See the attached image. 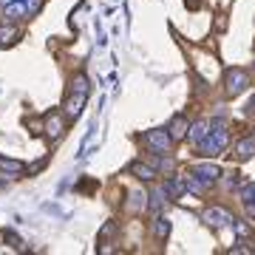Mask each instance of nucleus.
Masks as SVG:
<instances>
[{
    "label": "nucleus",
    "instance_id": "a878e982",
    "mask_svg": "<svg viewBox=\"0 0 255 255\" xmlns=\"http://www.w3.org/2000/svg\"><path fill=\"white\" fill-rule=\"evenodd\" d=\"M224 28H227V17L221 14V17H219V31H224Z\"/></svg>",
    "mask_w": 255,
    "mask_h": 255
},
{
    "label": "nucleus",
    "instance_id": "412c9836",
    "mask_svg": "<svg viewBox=\"0 0 255 255\" xmlns=\"http://www.w3.org/2000/svg\"><path fill=\"white\" fill-rule=\"evenodd\" d=\"M94 145H100V133H97V130H94V133H91L88 139H85V145H82L80 156H88V153H91V147H94Z\"/></svg>",
    "mask_w": 255,
    "mask_h": 255
},
{
    "label": "nucleus",
    "instance_id": "7ed1b4c3",
    "mask_svg": "<svg viewBox=\"0 0 255 255\" xmlns=\"http://www.w3.org/2000/svg\"><path fill=\"white\" fill-rule=\"evenodd\" d=\"M145 145L153 150V153H167L170 150V145H173V139H170V133L167 130H147L145 133Z\"/></svg>",
    "mask_w": 255,
    "mask_h": 255
},
{
    "label": "nucleus",
    "instance_id": "4be33fe9",
    "mask_svg": "<svg viewBox=\"0 0 255 255\" xmlns=\"http://www.w3.org/2000/svg\"><path fill=\"white\" fill-rule=\"evenodd\" d=\"M111 236H117V221H105L102 230H100V241H105V238H111Z\"/></svg>",
    "mask_w": 255,
    "mask_h": 255
},
{
    "label": "nucleus",
    "instance_id": "dca6fc26",
    "mask_svg": "<svg viewBox=\"0 0 255 255\" xmlns=\"http://www.w3.org/2000/svg\"><path fill=\"white\" fill-rule=\"evenodd\" d=\"M182 182H184V190H190V193H204L210 187L207 182H201L196 173H187V176H182Z\"/></svg>",
    "mask_w": 255,
    "mask_h": 255
},
{
    "label": "nucleus",
    "instance_id": "a211bd4d",
    "mask_svg": "<svg viewBox=\"0 0 255 255\" xmlns=\"http://www.w3.org/2000/svg\"><path fill=\"white\" fill-rule=\"evenodd\" d=\"M3 241L11 247V250H17V253H23L26 250V244H23V238L14 233V230H3Z\"/></svg>",
    "mask_w": 255,
    "mask_h": 255
},
{
    "label": "nucleus",
    "instance_id": "1a4fd4ad",
    "mask_svg": "<svg viewBox=\"0 0 255 255\" xmlns=\"http://www.w3.org/2000/svg\"><path fill=\"white\" fill-rule=\"evenodd\" d=\"M128 170L136 176V179H142V182H153L156 179V167L153 164H145V162H130L128 164Z\"/></svg>",
    "mask_w": 255,
    "mask_h": 255
},
{
    "label": "nucleus",
    "instance_id": "4468645a",
    "mask_svg": "<svg viewBox=\"0 0 255 255\" xmlns=\"http://www.w3.org/2000/svg\"><path fill=\"white\" fill-rule=\"evenodd\" d=\"M20 40V28L17 26H0V48H9V46H14Z\"/></svg>",
    "mask_w": 255,
    "mask_h": 255
},
{
    "label": "nucleus",
    "instance_id": "f257e3e1",
    "mask_svg": "<svg viewBox=\"0 0 255 255\" xmlns=\"http://www.w3.org/2000/svg\"><path fill=\"white\" fill-rule=\"evenodd\" d=\"M227 145H230V130H227V125H224L221 119H216V122H210V130L201 136L199 153L207 156V159H213V156L224 153V150H227Z\"/></svg>",
    "mask_w": 255,
    "mask_h": 255
},
{
    "label": "nucleus",
    "instance_id": "2eb2a0df",
    "mask_svg": "<svg viewBox=\"0 0 255 255\" xmlns=\"http://www.w3.org/2000/svg\"><path fill=\"white\" fill-rule=\"evenodd\" d=\"M164 196L167 199H182L184 196V182H182V176H176V179H170V182H164Z\"/></svg>",
    "mask_w": 255,
    "mask_h": 255
},
{
    "label": "nucleus",
    "instance_id": "cd10ccee",
    "mask_svg": "<svg viewBox=\"0 0 255 255\" xmlns=\"http://www.w3.org/2000/svg\"><path fill=\"white\" fill-rule=\"evenodd\" d=\"M247 111H255V94L250 97V105H247Z\"/></svg>",
    "mask_w": 255,
    "mask_h": 255
},
{
    "label": "nucleus",
    "instance_id": "c85d7f7f",
    "mask_svg": "<svg viewBox=\"0 0 255 255\" xmlns=\"http://www.w3.org/2000/svg\"><path fill=\"white\" fill-rule=\"evenodd\" d=\"M9 3H14V0H0V6H9Z\"/></svg>",
    "mask_w": 255,
    "mask_h": 255
},
{
    "label": "nucleus",
    "instance_id": "f8f14e48",
    "mask_svg": "<svg viewBox=\"0 0 255 255\" xmlns=\"http://www.w3.org/2000/svg\"><path fill=\"white\" fill-rule=\"evenodd\" d=\"M255 156V136H244L241 142L236 145V159L238 162H247Z\"/></svg>",
    "mask_w": 255,
    "mask_h": 255
},
{
    "label": "nucleus",
    "instance_id": "f3484780",
    "mask_svg": "<svg viewBox=\"0 0 255 255\" xmlns=\"http://www.w3.org/2000/svg\"><path fill=\"white\" fill-rule=\"evenodd\" d=\"M0 170L3 173H26L28 167L23 162H17V159H0Z\"/></svg>",
    "mask_w": 255,
    "mask_h": 255
},
{
    "label": "nucleus",
    "instance_id": "9d476101",
    "mask_svg": "<svg viewBox=\"0 0 255 255\" xmlns=\"http://www.w3.org/2000/svg\"><path fill=\"white\" fill-rule=\"evenodd\" d=\"M3 14H6V23H14V20L28 17V9H26L23 0H14V3H9V6H3Z\"/></svg>",
    "mask_w": 255,
    "mask_h": 255
},
{
    "label": "nucleus",
    "instance_id": "393cba45",
    "mask_svg": "<svg viewBox=\"0 0 255 255\" xmlns=\"http://www.w3.org/2000/svg\"><path fill=\"white\" fill-rule=\"evenodd\" d=\"M244 207H247V216H250V219H255V199L244 201Z\"/></svg>",
    "mask_w": 255,
    "mask_h": 255
},
{
    "label": "nucleus",
    "instance_id": "0eeeda50",
    "mask_svg": "<svg viewBox=\"0 0 255 255\" xmlns=\"http://www.w3.org/2000/svg\"><path fill=\"white\" fill-rule=\"evenodd\" d=\"M43 130H46L48 139L60 136V133H63V114H57V111L46 114V119H43Z\"/></svg>",
    "mask_w": 255,
    "mask_h": 255
},
{
    "label": "nucleus",
    "instance_id": "5701e85b",
    "mask_svg": "<svg viewBox=\"0 0 255 255\" xmlns=\"http://www.w3.org/2000/svg\"><path fill=\"white\" fill-rule=\"evenodd\" d=\"M230 224L236 227V233H238V236H241V238H247V236H250V233H253V230L247 227L244 221H236V219H233V221H230Z\"/></svg>",
    "mask_w": 255,
    "mask_h": 255
},
{
    "label": "nucleus",
    "instance_id": "b1692460",
    "mask_svg": "<svg viewBox=\"0 0 255 255\" xmlns=\"http://www.w3.org/2000/svg\"><path fill=\"white\" fill-rule=\"evenodd\" d=\"M250 199H255V182L247 184L244 190H241V201H250Z\"/></svg>",
    "mask_w": 255,
    "mask_h": 255
},
{
    "label": "nucleus",
    "instance_id": "6e6552de",
    "mask_svg": "<svg viewBox=\"0 0 255 255\" xmlns=\"http://www.w3.org/2000/svg\"><path fill=\"white\" fill-rule=\"evenodd\" d=\"M187 119H184V114H176L173 119H170V125H167V133H170V139L173 142H182L184 136H187Z\"/></svg>",
    "mask_w": 255,
    "mask_h": 255
},
{
    "label": "nucleus",
    "instance_id": "ddd939ff",
    "mask_svg": "<svg viewBox=\"0 0 255 255\" xmlns=\"http://www.w3.org/2000/svg\"><path fill=\"white\" fill-rule=\"evenodd\" d=\"M162 207H164V190L162 187H153L150 196H147V213H150V216H159Z\"/></svg>",
    "mask_w": 255,
    "mask_h": 255
},
{
    "label": "nucleus",
    "instance_id": "39448f33",
    "mask_svg": "<svg viewBox=\"0 0 255 255\" xmlns=\"http://www.w3.org/2000/svg\"><path fill=\"white\" fill-rule=\"evenodd\" d=\"M204 221H207L210 227H227L230 221H233V213L230 210H224V207H207L204 210Z\"/></svg>",
    "mask_w": 255,
    "mask_h": 255
},
{
    "label": "nucleus",
    "instance_id": "423d86ee",
    "mask_svg": "<svg viewBox=\"0 0 255 255\" xmlns=\"http://www.w3.org/2000/svg\"><path fill=\"white\" fill-rule=\"evenodd\" d=\"M85 100H88V94H80V91H71L68 97H65V117L68 119H77L82 114V108H85Z\"/></svg>",
    "mask_w": 255,
    "mask_h": 255
},
{
    "label": "nucleus",
    "instance_id": "20e7f679",
    "mask_svg": "<svg viewBox=\"0 0 255 255\" xmlns=\"http://www.w3.org/2000/svg\"><path fill=\"white\" fill-rule=\"evenodd\" d=\"M190 173H196L201 182L213 184V182H219V179H221V167H219V164H213V162H201V164H193Z\"/></svg>",
    "mask_w": 255,
    "mask_h": 255
},
{
    "label": "nucleus",
    "instance_id": "aec40b11",
    "mask_svg": "<svg viewBox=\"0 0 255 255\" xmlns=\"http://www.w3.org/2000/svg\"><path fill=\"white\" fill-rule=\"evenodd\" d=\"M71 91L88 94V77H85V74H77V77L71 80Z\"/></svg>",
    "mask_w": 255,
    "mask_h": 255
},
{
    "label": "nucleus",
    "instance_id": "6ab92c4d",
    "mask_svg": "<svg viewBox=\"0 0 255 255\" xmlns=\"http://www.w3.org/2000/svg\"><path fill=\"white\" fill-rule=\"evenodd\" d=\"M153 233H156V238H159V241H164V238L170 236V221H167V219H162V216H156Z\"/></svg>",
    "mask_w": 255,
    "mask_h": 255
},
{
    "label": "nucleus",
    "instance_id": "bb28decb",
    "mask_svg": "<svg viewBox=\"0 0 255 255\" xmlns=\"http://www.w3.org/2000/svg\"><path fill=\"white\" fill-rule=\"evenodd\" d=\"M187 6H193V9H199V6H201V0H187Z\"/></svg>",
    "mask_w": 255,
    "mask_h": 255
},
{
    "label": "nucleus",
    "instance_id": "f03ea898",
    "mask_svg": "<svg viewBox=\"0 0 255 255\" xmlns=\"http://www.w3.org/2000/svg\"><path fill=\"white\" fill-rule=\"evenodd\" d=\"M247 85H250V74H247L244 68H227V71H224V94H227V97L244 94Z\"/></svg>",
    "mask_w": 255,
    "mask_h": 255
},
{
    "label": "nucleus",
    "instance_id": "9b49d317",
    "mask_svg": "<svg viewBox=\"0 0 255 255\" xmlns=\"http://www.w3.org/2000/svg\"><path fill=\"white\" fill-rule=\"evenodd\" d=\"M207 130H210V119H196L193 125H187V136H184V139H190V142H196V145H199L201 136H204Z\"/></svg>",
    "mask_w": 255,
    "mask_h": 255
}]
</instances>
